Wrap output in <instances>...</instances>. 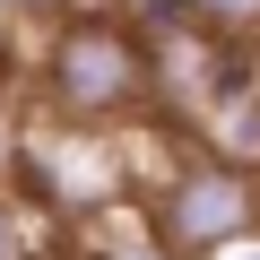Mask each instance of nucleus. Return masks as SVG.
Instances as JSON below:
<instances>
[{
    "label": "nucleus",
    "instance_id": "1",
    "mask_svg": "<svg viewBox=\"0 0 260 260\" xmlns=\"http://www.w3.org/2000/svg\"><path fill=\"white\" fill-rule=\"evenodd\" d=\"M148 87H156V61L139 52V35H130L121 18H104V9L70 18V26L52 35V52H44L52 121H87V130H104V121H121L130 104H148Z\"/></svg>",
    "mask_w": 260,
    "mask_h": 260
},
{
    "label": "nucleus",
    "instance_id": "2",
    "mask_svg": "<svg viewBox=\"0 0 260 260\" xmlns=\"http://www.w3.org/2000/svg\"><path fill=\"white\" fill-rule=\"evenodd\" d=\"M251 208H260L251 174H243V165H225V156H200V165H182V174L156 191V234H165L182 260H208V251L243 243Z\"/></svg>",
    "mask_w": 260,
    "mask_h": 260
},
{
    "label": "nucleus",
    "instance_id": "3",
    "mask_svg": "<svg viewBox=\"0 0 260 260\" xmlns=\"http://www.w3.org/2000/svg\"><path fill=\"white\" fill-rule=\"evenodd\" d=\"M18 165H26V191H44L52 208H113V200L130 191L113 139L87 130V121H44V130H26Z\"/></svg>",
    "mask_w": 260,
    "mask_h": 260
},
{
    "label": "nucleus",
    "instance_id": "4",
    "mask_svg": "<svg viewBox=\"0 0 260 260\" xmlns=\"http://www.w3.org/2000/svg\"><path fill=\"white\" fill-rule=\"evenodd\" d=\"M208 26H260V0H191Z\"/></svg>",
    "mask_w": 260,
    "mask_h": 260
},
{
    "label": "nucleus",
    "instance_id": "5",
    "mask_svg": "<svg viewBox=\"0 0 260 260\" xmlns=\"http://www.w3.org/2000/svg\"><path fill=\"white\" fill-rule=\"evenodd\" d=\"M26 251H35V243H26V217L0 200V260H26Z\"/></svg>",
    "mask_w": 260,
    "mask_h": 260
},
{
    "label": "nucleus",
    "instance_id": "6",
    "mask_svg": "<svg viewBox=\"0 0 260 260\" xmlns=\"http://www.w3.org/2000/svg\"><path fill=\"white\" fill-rule=\"evenodd\" d=\"M18 148H26V139H18V130H9V113H0V174L18 165Z\"/></svg>",
    "mask_w": 260,
    "mask_h": 260
},
{
    "label": "nucleus",
    "instance_id": "7",
    "mask_svg": "<svg viewBox=\"0 0 260 260\" xmlns=\"http://www.w3.org/2000/svg\"><path fill=\"white\" fill-rule=\"evenodd\" d=\"M208 260H260V234H243V243H225V251H208Z\"/></svg>",
    "mask_w": 260,
    "mask_h": 260
},
{
    "label": "nucleus",
    "instance_id": "8",
    "mask_svg": "<svg viewBox=\"0 0 260 260\" xmlns=\"http://www.w3.org/2000/svg\"><path fill=\"white\" fill-rule=\"evenodd\" d=\"M9 18H18V9H9V0H0V26H9Z\"/></svg>",
    "mask_w": 260,
    "mask_h": 260
}]
</instances>
